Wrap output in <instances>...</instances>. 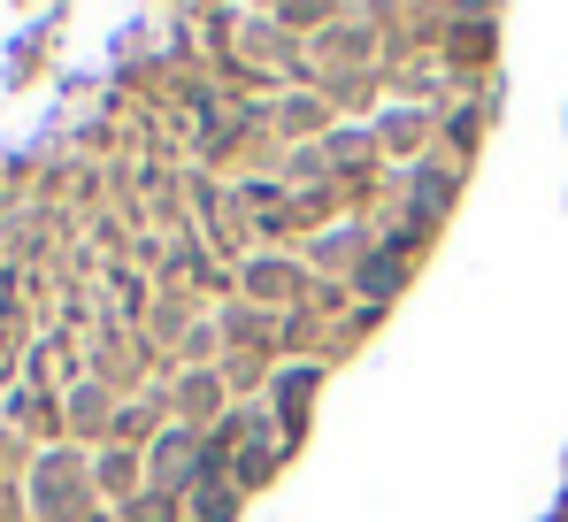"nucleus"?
<instances>
[{
    "label": "nucleus",
    "instance_id": "obj_11",
    "mask_svg": "<svg viewBox=\"0 0 568 522\" xmlns=\"http://www.w3.org/2000/svg\"><path fill=\"white\" fill-rule=\"evenodd\" d=\"M354 284H362V292H369V300H392V292H399V269H392V261H362V269H354Z\"/></svg>",
    "mask_w": 568,
    "mask_h": 522
},
{
    "label": "nucleus",
    "instance_id": "obj_12",
    "mask_svg": "<svg viewBox=\"0 0 568 522\" xmlns=\"http://www.w3.org/2000/svg\"><path fill=\"white\" fill-rule=\"evenodd\" d=\"M178 515V492H139V500H123V522H170Z\"/></svg>",
    "mask_w": 568,
    "mask_h": 522
},
{
    "label": "nucleus",
    "instance_id": "obj_4",
    "mask_svg": "<svg viewBox=\"0 0 568 522\" xmlns=\"http://www.w3.org/2000/svg\"><path fill=\"white\" fill-rule=\"evenodd\" d=\"M223 339H231L239 353H262V361H270V347H277V315H254V308H231V315H223Z\"/></svg>",
    "mask_w": 568,
    "mask_h": 522
},
{
    "label": "nucleus",
    "instance_id": "obj_5",
    "mask_svg": "<svg viewBox=\"0 0 568 522\" xmlns=\"http://www.w3.org/2000/svg\"><path fill=\"white\" fill-rule=\"evenodd\" d=\"M215 400H223V377H215V369H192L185 384H178V415H185L192 431L215 415Z\"/></svg>",
    "mask_w": 568,
    "mask_h": 522
},
{
    "label": "nucleus",
    "instance_id": "obj_13",
    "mask_svg": "<svg viewBox=\"0 0 568 522\" xmlns=\"http://www.w3.org/2000/svg\"><path fill=\"white\" fill-rule=\"evenodd\" d=\"M362 239H369V231H362V223H346V231H331V239L315 247V261H346V254H362Z\"/></svg>",
    "mask_w": 568,
    "mask_h": 522
},
{
    "label": "nucleus",
    "instance_id": "obj_10",
    "mask_svg": "<svg viewBox=\"0 0 568 522\" xmlns=\"http://www.w3.org/2000/svg\"><path fill=\"white\" fill-rule=\"evenodd\" d=\"M231 476H239V492H254V484H270V476H277V453H270V445H246Z\"/></svg>",
    "mask_w": 568,
    "mask_h": 522
},
{
    "label": "nucleus",
    "instance_id": "obj_3",
    "mask_svg": "<svg viewBox=\"0 0 568 522\" xmlns=\"http://www.w3.org/2000/svg\"><path fill=\"white\" fill-rule=\"evenodd\" d=\"M39 500H47V515H78V508H85L78 453H47V461H39Z\"/></svg>",
    "mask_w": 568,
    "mask_h": 522
},
{
    "label": "nucleus",
    "instance_id": "obj_2",
    "mask_svg": "<svg viewBox=\"0 0 568 522\" xmlns=\"http://www.w3.org/2000/svg\"><path fill=\"white\" fill-rule=\"evenodd\" d=\"M307 269L300 261H284V254H254L246 261V300H262V308H300L307 300Z\"/></svg>",
    "mask_w": 568,
    "mask_h": 522
},
{
    "label": "nucleus",
    "instance_id": "obj_6",
    "mask_svg": "<svg viewBox=\"0 0 568 522\" xmlns=\"http://www.w3.org/2000/svg\"><path fill=\"white\" fill-rule=\"evenodd\" d=\"M323 384V369H284L277 377V408H284V438H300V423H307V392Z\"/></svg>",
    "mask_w": 568,
    "mask_h": 522
},
{
    "label": "nucleus",
    "instance_id": "obj_8",
    "mask_svg": "<svg viewBox=\"0 0 568 522\" xmlns=\"http://www.w3.org/2000/svg\"><path fill=\"white\" fill-rule=\"evenodd\" d=\"M70 423H78V431H115V415H108V392H100V384H78V392H70Z\"/></svg>",
    "mask_w": 568,
    "mask_h": 522
},
{
    "label": "nucleus",
    "instance_id": "obj_1",
    "mask_svg": "<svg viewBox=\"0 0 568 522\" xmlns=\"http://www.w3.org/2000/svg\"><path fill=\"white\" fill-rule=\"evenodd\" d=\"M200 461H207V445H200L192 423H170V431L146 445V469H154L162 492H192V484H200Z\"/></svg>",
    "mask_w": 568,
    "mask_h": 522
},
{
    "label": "nucleus",
    "instance_id": "obj_9",
    "mask_svg": "<svg viewBox=\"0 0 568 522\" xmlns=\"http://www.w3.org/2000/svg\"><path fill=\"white\" fill-rule=\"evenodd\" d=\"M231 515H239V492H223V484L192 492V522H231Z\"/></svg>",
    "mask_w": 568,
    "mask_h": 522
},
{
    "label": "nucleus",
    "instance_id": "obj_7",
    "mask_svg": "<svg viewBox=\"0 0 568 522\" xmlns=\"http://www.w3.org/2000/svg\"><path fill=\"white\" fill-rule=\"evenodd\" d=\"M139 469H146V453H123V445H108V453H100V492H123V500H139Z\"/></svg>",
    "mask_w": 568,
    "mask_h": 522
},
{
    "label": "nucleus",
    "instance_id": "obj_14",
    "mask_svg": "<svg viewBox=\"0 0 568 522\" xmlns=\"http://www.w3.org/2000/svg\"><path fill=\"white\" fill-rule=\"evenodd\" d=\"M384 139H392V147H415V139H423V116H392Z\"/></svg>",
    "mask_w": 568,
    "mask_h": 522
}]
</instances>
